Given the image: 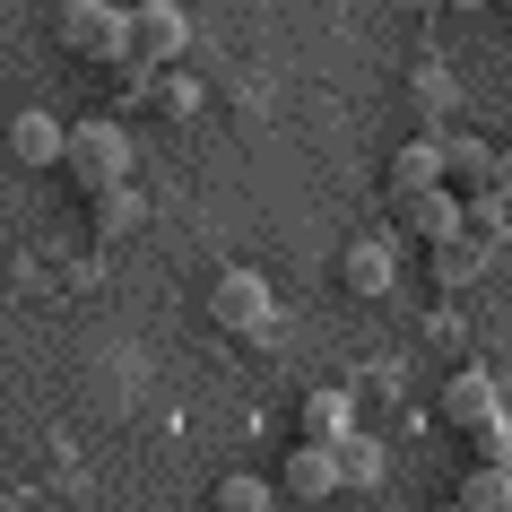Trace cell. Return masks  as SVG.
I'll list each match as a JSON object with an SVG mask.
<instances>
[{
    "mask_svg": "<svg viewBox=\"0 0 512 512\" xmlns=\"http://www.w3.org/2000/svg\"><path fill=\"white\" fill-rule=\"evenodd\" d=\"M486 261H495V243H478L469 226H452V235H434V243H426L434 287H452V296H460V287H478V278H486Z\"/></svg>",
    "mask_w": 512,
    "mask_h": 512,
    "instance_id": "cell-7",
    "label": "cell"
},
{
    "mask_svg": "<svg viewBox=\"0 0 512 512\" xmlns=\"http://www.w3.org/2000/svg\"><path fill=\"white\" fill-rule=\"evenodd\" d=\"M495 191L512 200V148H495Z\"/></svg>",
    "mask_w": 512,
    "mask_h": 512,
    "instance_id": "cell-22",
    "label": "cell"
},
{
    "mask_svg": "<svg viewBox=\"0 0 512 512\" xmlns=\"http://www.w3.org/2000/svg\"><path fill=\"white\" fill-rule=\"evenodd\" d=\"M391 209H400V226L417 243H434V235H452V226H460V191L452 183H426V191H400Z\"/></svg>",
    "mask_w": 512,
    "mask_h": 512,
    "instance_id": "cell-10",
    "label": "cell"
},
{
    "mask_svg": "<svg viewBox=\"0 0 512 512\" xmlns=\"http://www.w3.org/2000/svg\"><path fill=\"white\" fill-rule=\"evenodd\" d=\"M53 174H70V191H105L131 174V131H122V113H87V122H70L61 131V165Z\"/></svg>",
    "mask_w": 512,
    "mask_h": 512,
    "instance_id": "cell-1",
    "label": "cell"
},
{
    "mask_svg": "<svg viewBox=\"0 0 512 512\" xmlns=\"http://www.w3.org/2000/svg\"><path fill=\"white\" fill-rule=\"evenodd\" d=\"M296 426L313 434V443H339V434L356 426V400H348V391H304V408H296Z\"/></svg>",
    "mask_w": 512,
    "mask_h": 512,
    "instance_id": "cell-16",
    "label": "cell"
},
{
    "mask_svg": "<svg viewBox=\"0 0 512 512\" xmlns=\"http://www.w3.org/2000/svg\"><path fill=\"white\" fill-rule=\"evenodd\" d=\"M434 148H443V183H452V191L495 183V148H486V139H469V131H452V122H443V131H434Z\"/></svg>",
    "mask_w": 512,
    "mask_h": 512,
    "instance_id": "cell-13",
    "label": "cell"
},
{
    "mask_svg": "<svg viewBox=\"0 0 512 512\" xmlns=\"http://www.w3.org/2000/svg\"><path fill=\"white\" fill-rule=\"evenodd\" d=\"M330 452H339V486H374V478H382V443H374V434H356V426H348Z\"/></svg>",
    "mask_w": 512,
    "mask_h": 512,
    "instance_id": "cell-19",
    "label": "cell"
},
{
    "mask_svg": "<svg viewBox=\"0 0 512 512\" xmlns=\"http://www.w3.org/2000/svg\"><path fill=\"white\" fill-rule=\"evenodd\" d=\"M278 495H296V504H330V495H339V452L304 434L296 452H287V469H278Z\"/></svg>",
    "mask_w": 512,
    "mask_h": 512,
    "instance_id": "cell-8",
    "label": "cell"
},
{
    "mask_svg": "<svg viewBox=\"0 0 512 512\" xmlns=\"http://www.w3.org/2000/svg\"><path fill=\"white\" fill-rule=\"evenodd\" d=\"M443 417H452L460 434L486 426V417H504V382L486 374V365H452V374H443Z\"/></svg>",
    "mask_w": 512,
    "mask_h": 512,
    "instance_id": "cell-6",
    "label": "cell"
},
{
    "mask_svg": "<svg viewBox=\"0 0 512 512\" xmlns=\"http://www.w3.org/2000/svg\"><path fill=\"white\" fill-rule=\"evenodd\" d=\"M131 53L157 61V70H165V61H183L191 53V9H183V0H139V9H131Z\"/></svg>",
    "mask_w": 512,
    "mask_h": 512,
    "instance_id": "cell-4",
    "label": "cell"
},
{
    "mask_svg": "<svg viewBox=\"0 0 512 512\" xmlns=\"http://www.w3.org/2000/svg\"><path fill=\"white\" fill-rule=\"evenodd\" d=\"M209 322L235 330V339H261L270 330V278L261 270H217L209 278Z\"/></svg>",
    "mask_w": 512,
    "mask_h": 512,
    "instance_id": "cell-3",
    "label": "cell"
},
{
    "mask_svg": "<svg viewBox=\"0 0 512 512\" xmlns=\"http://www.w3.org/2000/svg\"><path fill=\"white\" fill-rule=\"evenodd\" d=\"M443 9H486V0H443Z\"/></svg>",
    "mask_w": 512,
    "mask_h": 512,
    "instance_id": "cell-23",
    "label": "cell"
},
{
    "mask_svg": "<svg viewBox=\"0 0 512 512\" xmlns=\"http://www.w3.org/2000/svg\"><path fill=\"white\" fill-rule=\"evenodd\" d=\"M495 9H512V0H495Z\"/></svg>",
    "mask_w": 512,
    "mask_h": 512,
    "instance_id": "cell-24",
    "label": "cell"
},
{
    "mask_svg": "<svg viewBox=\"0 0 512 512\" xmlns=\"http://www.w3.org/2000/svg\"><path fill=\"white\" fill-rule=\"evenodd\" d=\"M512 504V460H469L460 478V512H504Z\"/></svg>",
    "mask_w": 512,
    "mask_h": 512,
    "instance_id": "cell-17",
    "label": "cell"
},
{
    "mask_svg": "<svg viewBox=\"0 0 512 512\" xmlns=\"http://www.w3.org/2000/svg\"><path fill=\"white\" fill-rule=\"evenodd\" d=\"M339 287H348L356 304L391 296V243H382V235H356L348 252H339Z\"/></svg>",
    "mask_w": 512,
    "mask_h": 512,
    "instance_id": "cell-9",
    "label": "cell"
},
{
    "mask_svg": "<svg viewBox=\"0 0 512 512\" xmlns=\"http://www.w3.org/2000/svg\"><path fill=\"white\" fill-rule=\"evenodd\" d=\"M460 226H469L478 243H504L512 235V200L495 183H469V191H460Z\"/></svg>",
    "mask_w": 512,
    "mask_h": 512,
    "instance_id": "cell-15",
    "label": "cell"
},
{
    "mask_svg": "<svg viewBox=\"0 0 512 512\" xmlns=\"http://www.w3.org/2000/svg\"><path fill=\"white\" fill-rule=\"evenodd\" d=\"M469 452H478V460H512V426H504V417L469 426Z\"/></svg>",
    "mask_w": 512,
    "mask_h": 512,
    "instance_id": "cell-21",
    "label": "cell"
},
{
    "mask_svg": "<svg viewBox=\"0 0 512 512\" xmlns=\"http://www.w3.org/2000/svg\"><path fill=\"white\" fill-rule=\"evenodd\" d=\"M87 209H96V235H139V217H148V200H139V183L122 174V183L87 191Z\"/></svg>",
    "mask_w": 512,
    "mask_h": 512,
    "instance_id": "cell-14",
    "label": "cell"
},
{
    "mask_svg": "<svg viewBox=\"0 0 512 512\" xmlns=\"http://www.w3.org/2000/svg\"><path fill=\"white\" fill-rule=\"evenodd\" d=\"M209 504H217V512H270V504H278V486H270V478H243V469H235V478H217V486H209Z\"/></svg>",
    "mask_w": 512,
    "mask_h": 512,
    "instance_id": "cell-20",
    "label": "cell"
},
{
    "mask_svg": "<svg viewBox=\"0 0 512 512\" xmlns=\"http://www.w3.org/2000/svg\"><path fill=\"white\" fill-rule=\"evenodd\" d=\"M148 113H157V122H200V113H209V87L191 79L183 61H165L157 87H148Z\"/></svg>",
    "mask_w": 512,
    "mask_h": 512,
    "instance_id": "cell-12",
    "label": "cell"
},
{
    "mask_svg": "<svg viewBox=\"0 0 512 512\" xmlns=\"http://www.w3.org/2000/svg\"><path fill=\"white\" fill-rule=\"evenodd\" d=\"M61 113H44V105H27V113H9V131H0V148H9V165H35V174H53L61 165Z\"/></svg>",
    "mask_w": 512,
    "mask_h": 512,
    "instance_id": "cell-5",
    "label": "cell"
},
{
    "mask_svg": "<svg viewBox=\"0 0 512 512\" xmlns=\"http://www.w3.org/2000/svg\"><path fill=\"white\" fill-rule=\"evenodd\" d=\"M452 79L443 70H408V113H417V131H443V113H452Z\"/></svg>",
    "mask_w": 512,
    "mask_h": 512,
    "instance_id": "cell-18",
    "label": "cell"
},
{
    "mask_svg": "<svg viewBox=\"0 0 512 512\" xmlns=\"http://www.w3.org/2000/svg\"><path fill=\"white\" fill-rule=\"evenodd\" d=\"M426 183H443V148H434V131H417V139H400V148H391L382 191L400 200V191H426Z\"/></svg>",
    "mask_w": 512,
    "mask_h": 512,
    "instance_id": "cell-11",
    "label": "cell"
},
{
    "mask_svg": "<svg viewBox=\"0 0 512 512\" xmlns=\"http://www.w3.org/2000/svg\"><path fill=\"white\" fill-rule=\"evenodd\" d=\"M53 35H61V53L105 61V70H113V61L131 53V9H122V0H61Z\"/></svg>",
    "mask_w": 512,
    "mask_h": 512,
    "instance_id": "cell-2",
    "label": "cell"
}]
</instances>
